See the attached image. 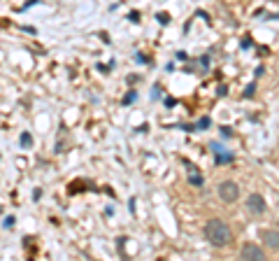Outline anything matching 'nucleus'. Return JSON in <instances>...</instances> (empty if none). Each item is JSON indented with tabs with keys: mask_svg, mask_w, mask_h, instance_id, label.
<instances>
[{
	"mask_svg": "<svg viewBox=\"0 0 279 261\" xmlns=\"http://www.w3.org/2000/svg\"><path fill=\"white\" fill-rule=\"evenodd\" d=\"M205 238L210 240L214 247H226L233 240V231L221 219H210V222L205 224Z\"/></svg>",
	"mask_w": 279,
	"mask_h": 261,
	"instance_id": "nucleus-1",
	"label": "nucleus"
},
{
	"mask_svg": "<svg viewBox=\"0 0 279 261\" xmlns=\"http://www.w3.org/2000/svg\"><path fill=\"white\" fill-rule=\"evenodd\" d=\"M219 196L223 203H235V200L240 198V187L235 185V182H230V180H226V182L219 185Z\"/></svg>",
	"mask_w": 279,
	"mask_h": 261,
	"instance_id": "nucleus-2",
	"label": "nucleus"
},
{
	"mask_svg": "<svg viewBox=\"0 0 279 261\" xmlns=\"http://www.w3.org/2000/svg\"><path fill=\"white\" fill-rule=\"evenodd\" d=\"M265 198L261 194H251L249 198H247V210H249L251 215H263L265 212Z\"/></svg>",
	"mask_w": 279,
	"mask_h": 261,
	"instance_id": "nucleus-3",
	"label": "nucleus"
},
{
	"mask_svg": "<svg viewBox=\"0 0 279 261\" xmlns=\"http://www.w3.org/2000/svg\"><path fill=\"white\" fill-rule=\"evenodd\" d=\"M240 257L242 259H247V261H263L265 259V252L261 250V247H256V245H244L242 247V252H240Z\"/></svg>",
	"mask_w": 279,
	"mask_h": 261,
	"instance_id": "nucleus-4",
	"label": "nucleus"
},
{
	"mask_svg": "<svg viewBox=\"0 0 279 261\" xmlns=\"http://www.w3.org/2000/svg\"><path fill=\"white\" fill-rule=\"evenodd\" d=\"M212 152L217 154V163H228V161H233V154L226 152L221 145H217V142H212Z\"/></svg>",
	"mask_w": 279,
	"mask_h": 261,
	"instance_id": "nucleus-5",
	"label": "nucleus"
},
{
	"mask_svg": "<svg viewBox=\"0 0 279 261\" xmlns=\"http://www.w3.org/2000/svg\"><path fill=\"white\" fill-rule=\"evenodd\" d=\"M279 236H277V231H275V229H272V231H265V233H263V240H265V245H268V247H270V250H272V252H277V250H279Z\"/></svg>",
	"mask_w": 279,
	"mask_h": 261,
	"instance_id": "nucleus-6",
	"label": "nucleus"
},
{
	"mask_svg": "<svg viewBox=\"0 0 279 261\" xmlns=\"http://www.w3.org/2000/svg\"><path fill=\"white\" fill-rule=\"evenodd\" d=\"M186 168H189V180L193 187H203V175L198 173V170H193V166L191 163H186Z\"/></svg>",
	"mask_w": 279,
	"mask_h": 261,
	"instance_id": "nucleus-7",
	"label": "nucleus"
},
{
	"mask_svg": "<svg viewBox=\"0 0 279 261\" xmlns=\"http://www.w3.org/2000/svg\"><path fill=\"white\" fill-rule=\"evenodd\" d=\"M30 142H33V138H30L28 133H23V135H21V145H23V147H28Z\"/></svg>",
	"mask_w": 279,
	"mask_h": 261,
	"instance_id": "nucleus-8",
	"label": "nucleus"
},
{
	"mask_svg": "<svg viewBox=\"0 0 279 261\" xmlns=\"http://www.w3.org/2000/svg\"><path fill=\"white\" fill-rule=\"evenodd\" d=\"M198 126H200V129H207V126H210V119H207V117H203V119H200V124H198Z\"/></svg>",
	"mask_w": 279,
	"mask_h": 261,
	"instance_id": "nucleus-9",
	"label": "nucleus"
},
{
	"mask_svg": "<svg viewBox=\"0 0 279 261\" xmlns=\"http://www.w3.org/2000/svg\"><path fill=\"white\" fill-rule=\"evenodd\" d=\"M133 98H135V93H128V96H126V98H123V103H126V105H128V103H133Z\"/></svg>",
	"mask_w": 279,
	"mask_h": 261,
	"instance_id": "nucleus-10",
	"label": "nucleus"
}]
</instances>
